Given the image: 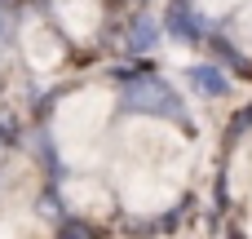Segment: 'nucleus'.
I'll return each instance as SVG.
<instances>
[{"mask_svg": "<svg viewBox=\"0 0 252 239\" xmlns=\"http://www.w3.org/2000/svg\"><path fill=\"white\" fill-rule=\"evenodd\" d=\"M120 102H124L128 111H137V115H159V120H173V124H186V129H190L186 102H182L177 89L164 84L159 75H137V80H128L124 93H120Z\"/></svg>", "mask_w": 252, "mask_h": 239, "instance_id": "f257e3e1", "label": "nucleus"}, {"mask_svg": "<svg viewBox=\"0 0 252 239\" xmlns=\"http://www.w3.org/2000/svg\"><path fill=\"white\" fill-rule=\"evenodd\" d=\"M168 35L173 40H182V44H199L204 35H208V27H204V18L190 9V0H173L168 4Z\"/></svg>", "mask_w": 252, "mask_h": 239, "instance_id": "f03ea898", "label": "nucleus"}, {"mask_svg": "<svg viewBox=\"0 0 252 239\" xmlns=\"http://www.w3.org/2000/svg\"><path fill=\"white\" fill-rule=\"evenodd\" d=\"M186 84H190L195 93H204V98H226V93H230V75H226L217 62H195V67L186 71Z\"/></svg>", "mask_w": 252, "mask_h": 239, "instance_id": "7ed1b4c3", "label": "nucleus"}, {"mask_svg": "<svg viewBox=\"0 0 252 239\" xmlns=\"http://www.w3.org/2000/svg\"><path fill=\"white\" fill-rule=\"evenodd\" d=\"M155 40H159V27H155V18L137 13V18L128 22V53H151V49H155Z\"/></svg>", "mask_w": 252, "mask_h": 239, "instance_id": "20e7f679", "label": "nucleus"}, {"mask_svg": "<svg viewBox=\"0 0 252 239\" xmlns=\"http://www.w3.org/2000/svg\"><path fill=\"white\" fill-rule=\"evenodd\" d=\"M58 239H97V231L84 226V222H66V226L58 231Z\"/></svg>", "mask_w": 252, "mask_h": 239, "instance_id": "39448f33", "label": "nucleus"}, {"mask_svg": "<svg viewBox=\"0 0 252 239\" xmlns=\"http://www.w3.org/2000/svg\"><path fill=\"white\" fill-rule=\"evenodd\" d=\"M244 129H252V106H244V111L235 115V133H244Z\"/></svg>", "mask_w": 252, "mask_h": 239, "instance_id": "423d86ee", "label": "nucleus"}, {"mask_svg": "<svg viewBox=\"0 0 252 239\" xmlns=\"http://www.w3.org/2000/svg\"><path fill=\"white\" fill-rule=\"evenodd\" d=\"M9 137H13V133H9V129H0V151H4V142H9Z\"/></svg>", "mask_w": 252, "mask_h": 239, "instance_id": "0eeeda50", "label": "nucleus"}]
</instances>
